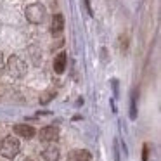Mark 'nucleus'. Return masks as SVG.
<instances>
[{"mask_svg":"<svg viewBox=\"0 0 161 161\" xmlns=\"http://www.w3.org/2000/svg\"><path fill=\"white\" fill-rule=\"evenodd\" d=\"M19 149H21L19 140L14 139V137H5L2 140V144H0V154L4 158H7V159H14L19 154Z\"/></svg>","mask_w":161,"mask_h":161,"instance_id":"1","label":"nucleus"},{"mask_svg":"<svg viewBox=\"0 0 161 161\" xmlns=\"http://www.w3.org/2000/svg\"><path fill=\"white\" fill-rule=\"evenodd\" d=\"M45 14H47L45 7H43L42 4H38V2H36V4H30L28 7H26V11H25L26 19H28L30 23H33V25H40V23H43Z\"/></svg>","mask_w":161,"mask_h":161,"instance_id":"2","label":"nucleus"},{"mask_svg":"<svg viewBox=\"0 0 161 161\" xmlns=\"http://www.w3.org/2000/svg\"><path fill=\"white\" fill-rule=\"evenodd\" d=\"M7 69H9V75L14 78H21L26 75L28 71V66H26L25 59H21L19 56H11L7 61Z\"/></svg>","mask_w":161,"mask_h":161,"instance_id":"3","label":"nucleus"},{"mask_svg":"<svg viewBox=\"0 0 161 161\" xmlns=\"http://www.w3.org/2000/svg\"><path fill=\"white\" fill-rule=\"evenodd\" d=\"M38 137H40L42 142H54V140H57V137H59V128L54 126V125H49V126L40 130Z\"/></svg>","mask_w":161,"mask_h":161,"instance_id":"4","label":"nucleus"},{"mask_svg":"<svg viewBox=\"0 0 161 161\" xmlns=\"http://www.w3.org/2000/svg\"><path fill=\"white\" fill-rule=\"evenodd\" d=\"M14 133L23 139H31L35 135V128L31 125H26V123H19V125H14Z\"/></svg>","mask_w":161,"mask_h":161,"instance_id":"5","label":"nucleus"},{"mask_svg":"<svg viewBox=\"0 0 161 161\" xmlns=\"http://www.w3.org/2000/svg\"><path fill=\"white\" fill-rule=\"evenodd\" d=\"M68 161H90V153L87 149H75L68 154Z\"/></svg>","mask_w":161,"mask_h":161,"instance_id":"6","label":"nucleus"},{"mask_svg":"<svg viewBox=\"0 0 161 161\" xmlns=\"http://www.w3.org/2000/svg\"><path fill=\"white\" fill-rule=\"evenodd\" d=\"M63 30H64V18H63V14H56L52 18L50 31H52L54 36H57V35H61V33H63Z\"/></svg>","mask_w":161,"mask_h":161,"instance_id":"7","label":"nucleus"},{"mask_svg":"<svg viewBox=\"0 0 161 161\" xmlns=\"http://www.w3.org/2000/svg\"><path fill=\"white\" fill-rule=\"evenodd\" d=\"M42 156L45 161H57L59 159V147L50 144V146H47L45 149L42 151Z\"/></svg>","mask_w":161,"mask_h":161,"instance_id":"8","label":"nucleus"},{"mask_svg":"<svg viewBox=\"0 0 161 161\" xmlns=\"http://www.w3.org/2000/svg\"><path fill=\"white\" fill-rule=\"evenodd\" d=\"M66 63H68V57L64 52L57 54L56 59H54V71H56L57 75L64 73V69H66Z\"/></svg>","mask_w":161,"mask_h":161,"instance_id":"9","label":"nucleus"},{"mask_svg":"<svg viewBox=\"0 0 161 161\" xmlns=\"http://www.w3.org/2000/svg\"><path fill=\"white\" fill-rule=\"evenodd\" d=\"M130 118H137V88L132 92V108H130Z\"/></svg>","mask_w":161,"mask_h":161,"instance_id":"10","label":"nucleus"},{"mask_svg":"<svg viewBox=\"0 0 161 161\" xmlns=\"http://www.w3.org/2000/svg\"><path fill=\"white\" fill-rule=\"evenodd\" d=\"M54 95H56V92H54V90L45 92V94H42V97H40V102H42V104H49V102L52 101Z\"/></svg>","mask_w":161,"mask_h":161,"instance_id":"11","label":"nucleus"},{"mask_svg":"<svg viewBox=\"0 0 161 161\" xmlns=\"http://www.w3.org/2000/svg\"><path fill=\"white\" fill-rule=\"evenodd\" d=\"M126 49H128V38L126 36H119V50L126 52Z\"/></svg>","mask_w":161,"mask_h":161,"instance_id":"12","label":"nucleus"},{"mask_svg":"<svg viewBox=\"0 0 161 161\" xmlns=\"http://www.w3.org/2000/svg\"><path fill=\"white\" fill-rule=\"evenodd\" d=\"M142 159H144V161H147V159H149V146H147V144L144 146V154H142Z\"/></svg>","mask_w":161,"mask_h":161,"instance_id":"13","label":"nucleus"},{"mask_svg":"<svg viewBox=\"0 0 161 161\" xmlns=\"http://www.w3.org/2000/svg\"><path fill=\"white\" fill-rule=\"evenodd\" d=\"M83 4H85V7H87V12L90 16H94V11H92V7H90V2L88 0H83Z\"/></svg>","mask_w":161,"mask_h":161,"instance_id":"14","label":"nucleus"},{"mask_svg":"<svg viewBox=\"0 0 161 161\" xmlns=\"http://www.w3.org/2000/svg\"><path fill=\"white\" fill-rule=\"evenodd\" d=\"M4 64H5V59H4V54L0 52V73H2V69H4Z\"/></svg>","mask_w":161,"mask_h":161,"instance_id":"15","label":"nucleus"}]
</instances>
